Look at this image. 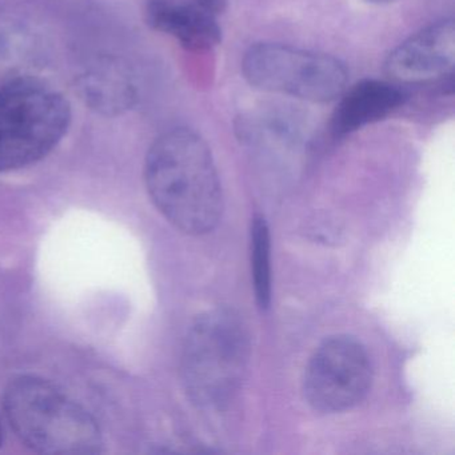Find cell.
Instances as JSON below:
<instances>
[{"label":"cell","mask_w":455,"mask_h":455,"mask_svg":"<svg viewBox=\"0 0 455 455\" xmlns=\"http://www.w3.org/2000/svg\"><path fill=\"white\" fill-rule=\"evenodd\" d=\"M145 182L156 209L182 233L204 235L220 223L222 188L212 151L196 132L161 135L146 156Z\"/></svg>","instance_id":"cell-1"},{"label":"cell","mask_w":455,"mask_h":455,"mask_svg":"<svg viewBox=\"0 0 455 455\" xmlns=\"http://www.w3.org/2000/svg\"><path fill=\"white\" fill-rule=\"evenodd\" d=\"M7 420L33 451L52 455H92L103 451L97 419L54 383L20 375L4 396Z\"/></svg>","instance_id":"cell-2"},{"label":"cell","mask_w":455,"mask_h":455,"mask_svg":"<svg viewBox=\"0 0 455 455\" xmlns=\"http://www.w3.org/2000/svg\"><path fill=\"white\" fill-rule=\"evenodd\" d=\"M250 343L239 314L228 307L207 311L188 330L183 347L186 391L202 409H220L241 387Z\"/></svg>","instance_id":"cell-3"},{"label":"cell","mask_w":455,"mask_h":455,"mask_svg":"<svg viewBox=\"0 0 455 455\" xmlns=\"http://www.w3.org/2000/svg\"><path fill=\"white\" fill-rule=\"evenodd\" d=\"M71 124V108L42 82L18 78L0 86V172L49 156Z\"/></svg>","instance_id":"cell-4"},{"label":"cell","mask_w":455,"mask_h":455,"mask_svg":"<svg viewBox=\"0 0 455 455\" xmlns=\"http://www.w3.org/2000/svg\"><path fill=\"white\" fill-rule=\"evenodd\" d=\"M242 70L257 89L314 103L337 100L347 86V68L337 58L284 44H255L244 55Z\"/></svg>","instance_id":"cell-5"},{"label":"cell","mask_w":455,"mask_h":455,"mask_svg":"<svg viewBox=\"0 0 455 455\" xmlns=\"http://www.w3.org/2000/svg\"><path fill=\"white\" fill-rule=\"evenodd\" d=\"M371 383V358L363 343L351 335H334L311 356L303 378V394L315 411L335 414L361 403Z\"/></svg>","instance_id":"cell-6"},{"label":"cell","mask_w":455,"mask_h":455,"mask_svg":"<svg viewBox=\"0 0 455 455\" xmlns=\"http://www.w3.org/2000/svg\"><path fill=\"white\" fill-rule=\"evenodd\" d=\"M455 65V25L446 20L423 28L399 44L386 60V73L403 84L435 81Z\"/></svg>","instance_id":"cell-7"},{"label":"cell","mask_w":455,"mask_h":455,"mask_svg":"<svg viewBox=\"0 0 455 455\" xmlns=\"http://www.w3.org/2000/svg\"><path fill=\"white\" fill-rule=\"evenodd\" d=\"M146 20L154 30L174 36L191 52L212 49L222 38L217 18L194 0H148Z\"/></svg>","instance_id":"cell-8"},{"label":"cell","mask_w":455,"mask_h":455,"mask_svg":"<svg viewBox=\"0 0 455 455\" xmlns=\"http://www.w3.org/2000/svg\"><path fill=\"white\" fill-rule=\"evenodd\" d=\"M340 97L331 121L332 132L339 137L390 116L403 105L407 95L390 82L366 79Z\"/></svg>","instance_id":"cell-9"},{"label":"cell","mask_w":455,"mask_h":455,"mask_svg":"<svg viewBox=\"0 0 455 455\" xmlns=\"http://www.w3.org/2000/svg\"><path fill=\"white\" fill-rule=\"evenodd\" d=\"M78 84L86 105L103 116H119L137 102L132 79L116 60L98 62L79 78Z\"/></svg>","instance_id":"cell-10"},{"label":"cell","mask_w":455,"mask_h":455,"mask_svg":"<svg viewBox=\"0 0 455 455\" xmlns=\"http://www.w3.org/2000/svg\"><path fill=\"white\" fill-rule=\"evenodd\" d=\"M251 263L255 297L260 308H267L271 299L270 235L266 220L257 217L251 228Z\"/></svg>","instance_id":"cell-11"},{"label":"cell","mask_w":455,"mask_h":455,"mask_svg":"<svg viewBox=\"0 0 455 455\" xmlns=\"http://www.w3.org/2000/svg\"><path fill=\"white\" fill-rule=\"evenodd\" d=\"M196 6L201 7L204 12H209L212 17L217 18L222 14L228 6V0H194Z\"/></svg>","instance_id":"cell-12"},{"label":"cell","mask_w":455,"mask_h":455,"mask_svg":"<svg viewBox=\"0 0 455 455\" xmlns=\"http://www.w3.org/2000/svg\"><path fill=\"white\" fill-rule=\"evenodd\" d=\"M366 2H370V4H390V2H394V0H366Z\"/></svg>","instance_id":"cell-13"},{"label":"cell","mask_w":455,"mask_h":455,"mask_svg":"<svg viewBox=\"0 0 455 455\" xmlns=\"http://www.w3.org/2000/svg\"><path fill=\"white\" fill-rule=\"evenodd\" d=\"M4 427H2V423H0V447L4 446Z\"/></svg>","instance_id":"cell-14"}]
</instances>
